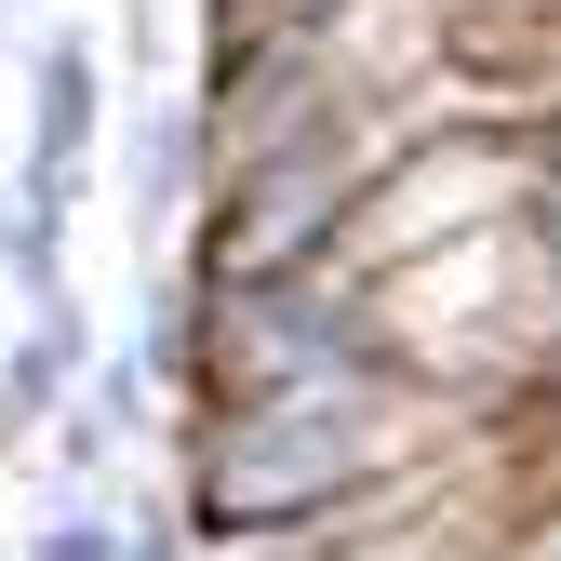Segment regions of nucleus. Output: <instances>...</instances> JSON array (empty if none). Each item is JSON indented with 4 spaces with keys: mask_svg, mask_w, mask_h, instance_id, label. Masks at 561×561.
Returning <instances> with one entry per match:
<instances>
[{
    "mask_svg": "<svg viewBox=\"0 0 561 561\" xmlns=\"http://www.w3.org/2000/svg\"><path fill=\"white\" fill-rule=\"evenodd\" d=\"M428 442V414H401V388L334 375L308 401H254L201 428V535H267V522H321L375 481H414L401 455Z\"/></svg>",
    "mask_w": 561,
    "mask_h": 561,
    "instance_id": "obj_1",
    "label": "nucleus"
},
{
    "mask_svg": "<svg viewBox=\"0 0 561 561\" xmlns=\"http://www.w3.org/2000/svg\"><path fill=\"white\" fill-rule=\"evenodd\" d=\"M41 561H121V535H94V522H54V535H41Z\"/></svg>",
    "mask_w": 561,
    "mask_h": 561,
    "instance_id": "obj_4",
    "label": "nucleus"
},
{
    "mask_svg": "<svg viewBox=\"0 0 561 561\" xmlns=\"http://www.w3.org/2000/svg\"><path fill=\"white\" fill-rule=\"evenodd\" d=\"M67 388H81V321H67V295H41V321L14 334V362H0V401L14 414H67Z\"/></svg>",
    "mask_w": 561,
    "mask_h": 561,
    "instance_id": "obj_2",
    "label": "nucleus"
},
{
    "mask_svg": "<svg viewBox=\"0 0 561 561\" xmlns=\"http://www.w3.org/2000/svg\"><path fill=\"white\" fill-rule=\"evenodd\" d=\"M81 134H94L81 54H41V148H27V174H67V187H81Z\"/></svg>",
    "mask_w": 561,
    "mask_h": 561,
    "instance_id": "obj_3",
    "label": "nucleus"
}]
</instances>
